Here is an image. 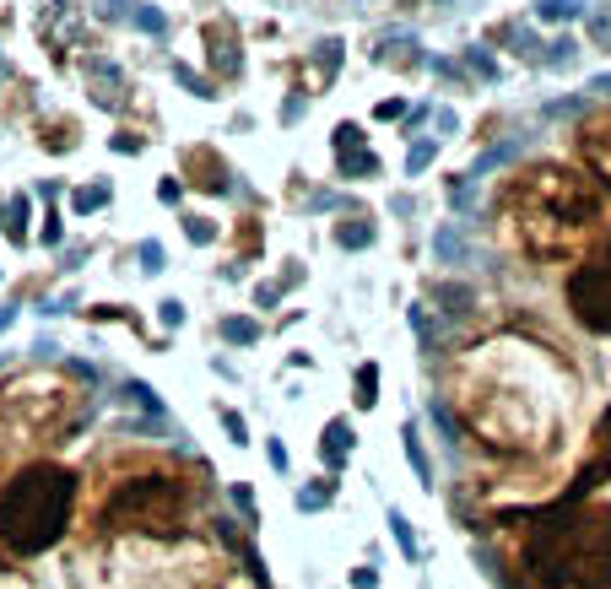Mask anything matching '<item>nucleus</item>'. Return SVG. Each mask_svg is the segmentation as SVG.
Listing matches in <instances>:
<instances>
[{"label":"nucleus","instance_id":"f257e3e1","mask_svg":"<svg viewBox=\"0 0 611 589\" xmlns=\"http://www.w3.org/2000/svg\"><path fill=\"white\" fill-rule=\"evenodd\" d=\"M514 589H611V503H563L514 519Z\"/></svg>","mask_w":611,"mask_h":589},{"label":"nucleus","instance_id":"f03ea898","mask_svg":"<svg viewBox=\"0 0 611 589\" xmlns=\"http://www.w3.org/2000/svg\"><path fill=\"white\" fill-rule=\"evenodd\" d=\"M76 476L65 465H22L0 487V546L11 557H38L65 535L76 514Z\"/></svg>","mask_w":611,"mask_h":589},{"label":"nucleus","instance_id":"7ed1b4c3","mask_svg":"<svg viewBox=\"0 0 611 589\" xmlns=\"http://www.w3.org/2000/svg\"><path fill=\"white\" fill-rule=\"evenodd\" d=\"M466 411L482 444L498 454H541L557 438V395L536 379H476Z\"/></svg>","mask_w":611,"mask_h":589},{"label":"nucleus","instance_id":"20e7f679","mask_svg":"<svg viewBox=\"0 0 611 589\" xmlns=\"http://www.w3.org/2000/svg\"><path fill=\"white\" fill-rule=\"evenodd\" d=\"M514 227H520V244L530 254L552 260V254L574 249L595 227V200L574 173L536 168L514 184Z\"/></svg>","mask_w":611,"mask_h":589},{"label":"nucleus","instance_id":"39448f33","mask_svg":"<svg viewBox=\"0 0 611 589\" xmlns=\"http://www.w3.org/2000/svg\"><path fill=\"white\" fill-rule=\"evenodd\" d=\"M195 508V492L190 481L174 476V471H130L119 476L98 503V530L103 535H179L184 519Z\"/></svg>","mask_w":611,"mask_h":589},{"label":"nucleus","instance_id":"423d86ee","mask_svg":"<svg viewBox=\"0 0 611 589\" xmlns=\"http://www.w3.org/2000/svg\"><path fill=\"white\" fill-rule=\"evenodd\" d=\"M0 427L11 438H22V444H38V438H49L60 427V395L33 379L11 384V395L0 390Z\"/></svg>","mask_w":611,"mask_h":589},{"label":"nucleus","instance_id":"0eeeda50","mask_svg":"<svg viewBox=\"0 0 611 589\" xmlns=\"http://www.w3.org/2000/svg\"><path fill=\"white\" fill-rule=\"evenodd\" d=\"M568 309H574V319L584 330L611 336V254L579 265V271L568 276Z\"/></svg>","mask_w":611,"mask_h":589},{"label":"nucleus","instance_id":"6e6552de","mask_svg":"<svg viewBox=\"0 0 611 589\" xmlns=\"http://www.w3.org/2000/svg\"><path fill=\"white\" fill-rule=\"evenodd\" d=\"M601 481H611V411H601V422H595V438H590V454H584V465L568 481L563 503H584Z\"/></svg>","mask_w":611,"mask_h":589},{"label":"nucleus","instance_id":"1a4fd4ad","mask_svg":"<svg viewBox=\"0 0 611 589\" xmlns=\"http://www.w3.org/2000/svg\"><path fill=\"white\" fill-rule=\"evenodd\" d=\"M320 454H325V471L341 476V465H347V454H352V422H347V417H330V422H325Z\"/></svg>","mask_w":611,"mask_h":589},{"label":"nucleus","instance_id":"9d476101","mask_svg":"<svg viewBox=\"0 0 611 589\" xmlns=\"http://www.w3.org/2000/svg\"><path fill=\"white\" fill-rule=\"evenodd\" d=\"M206 44H211V65H217L222 76H238V71H244V60H238V38H233L228 22H222V28L211 22V28H206Z\"/></svg>","mask_w":611,"mask_h":589},{"label":"nucleus","instance_id":"9b49d317","mask_svg":"<svg viewBox=\"0 0 611 589\" xmlns=\"http://www.w3.org/2000/svg\"><path fill=\"white\" fill-rule=\"evenodd\" d=\"M584 157H590V168L601 173V184L611 190V125H595L590 136H584Z\"/></svg>","mask_w":611,"mask_h":589},{"label":"nucleus","instance_id":"f8f14e48","mask_svg":"<svg viewBox=\"0 0 611 589\" xmlns=\"http://www.w3.org/2000/svg\"><path fill=\"white\" fill-rule=\"evenodd\" d=\"M406 460H411V471H417V481L433 492V460H428V444H422V433H417V422H406Z\"/></svg>","mask_w":611,"mask_h":589},{"label":"nucleus","instance_id":"ddd939ff","mask_svg":"<svg viewBox=\"0 0 611 589\" xmlns=\"http://www.w3.org/2000/svg\"><path fill=\"white\" fill-rule=\"evenodd\" d=\"M433 254H438V260H444V265H455L460 254H466V233H460L455 222H444V227H438V233H433Z\"/></svg>","mask_w":611,"mask_h":589},{"label":"nucleus","instance_id":"4468645a","mask_svg":"<svg viewBox=\"0 0 611 589\" xmlns=\"http://www.w3.org/2000/svg\"><path fill=\"white\" fill-rule=\"evenodd\" d=\"M390 535H395V546H401V557H406V562H422L417 530H411V519L401 514V508H390Z\"/></svg>","mask_w":611,"mask_h":589},{"label":"nucleus","instance_id":"2eb2a0df","mask_svg":"<svg viewBox=\"0 0 611 589\" xmlns=\"http://www.w3.org/2000/svg\"><path fill=\"white\" fill-rule=\"evenodd\" d=\"M330 498H336V476H320L314 487H298V508H303V514H320V508H330Z\"/></svg>","mask_w":611,"mask_h":589},{"label":"nucleus","instance_id":"dca6fc26","mask_svg":"<svg viewBox=\"0 0 611 589\" xmlns=\"http://www.w3.org/2000/svg\"><path fill=\"white\" fill-rule=\"evenodd\" d=\"M336 244H341V249H368V244H374V222L347 217V222L336 227Z\"/></svg>","mask_w":611,"mask_h":589},{"label":"nucleus","instance_id":"f3484780","mask_svg":"<svg viewBox=\"0 0 611 589\" xmlns=\"http://www.w3.org/2000/svg\"><path fill=\"white\" fill-rule=\"evenodd\" d=\"M438 303H444L449 319H466V314H471V287H460V281H444V287H438Z\"/></svg>","mask_w":611,"mask_h":589},{"label":"nucleus","instance_id":"a211bd4d","mask_svg":"<svg viewBox=\"0 0 611 589\" xmlns=\"http://www.w3.org/2000/svg\"><path fill=\"white\" fill-rule=\"evenodd\" d=\"M536 17L541 22H574V17H584V0H536Z\"/></svg>","mask_w":611,"mask_h":589},{"label":"nucleus","instance_id":"6ab92c4d","mask_svg":"<svg viewBox=\"0 0 611 589\" xmlns=\"http://www.w3.org/2000/svg\"><path fill=\"white\" fill-rule=\"evenodd\" d=\"M379 406V368L363 363L357 368V411H374Z\"/></svg>","mask_w":611,"mask_h":589},{"label":"nucleus","instance_id":"aec40b11","mask_svg":"<svg viewBox=\"0 0 611 589\" xmlns=\"http://www.w3.org/2000/svg\"><path fill=\"white\" fill-rule=\"evenodd\" d=\"M222 341L255 346V341H260V325H255V319H222Z\"/></svg>","mask_w":611,"mask_h":589},{"label":"nucleus","instance_id":"412c9836","mask_svg":"<svg viewBox=\"0 0 611 589\" xmlns=\"http://www.w3.org/2000/svg\"><path fill=\"white\" fill-rule=\"evenodd\" d=\"M174 82H179V87H190L195 98H217V92H211V82H206L201 71H190V65H174Z\"/></svg>","mask_w":611,"mask_h":589},{"label":"nucleus","instance_id":"4be33fe9","mask_svg":"<svg viewBox=\"0 0 611 589\" xmlns=\"http://www.w3.org/2000/svg\"><path fill=\"white\" fill-rule=\"evenodd\" d=\"M514 152H520V141H509V146H493V152H487V157H476V173H471V179H482V173H493L498 163H509Z\"/></svg>","mask_w":611,"mask_h":589},{"label":"nucleus","instance_id":"5701e85b","mask_svg":"<svg viewBox=\"0 0 611 589\" xmlns=\"http://www.w3.org/2000/svg\"><path fill=\"white\" fill-rule=\"evenodd\" d=\"M433 152H438V136H428V141H417L411 146V157H406V173H422L433 163Z\"/></svg>","mask_w":611,"mask_h":589},{"label":"nucleus","instance_id":"b1692460","mask_svg":"<svg viewBox=\"0 0 611 589\" xmlns=\"http://www.w3.org/2000/svg\"><path fill=\"white\" fill-rule=\"evenodd\" d=\"M136 254H141V271H146V276L163 271V244H157V238H141V249H136Z\"/></svg>","mask_w":611,"mask_h":589},{"label":"nucleus","instance_id":"393cba45","mask_svg":"<svg viewBox=\"0 0 611 589\" xmlns=\"http://www.w3.org/2000/svg\"><path fill=\"white\" fill-rule=\"evenodd\" d=\"M547 49H552V55L541 60V65H574V55H579V44H574V38H557V44H547Z\"/></svg>","mask_w":611,"mask_h":589},{"label":"nucleus","instance_id":"a878e982","mask_svg":"<svg viewBox=\"0 0 611 589\" xmlns=\"http://www.w3.org/2000/svg\"><path fill=\"white\" fill-rule=\"evenodd\" d=\"M314 60H320V71L330 76V71H336V65H341V38H325V44L314 49Z\"/></svg>","mask_w":611,"mask_h":589},{"label":"nucleus","instance_id":"bb28decb","mask_svg":"<svg viewBox=\"0 0 611 589\" xmlns=\"http://www.w3.org/2000/svg\"><path fill=\"white\" fill-rule=\"evenodd\" d=\"M130 22H136V28H146V33H163V28H168L163 11H152V6H136V11H130Z\"/></svg>","mask_w":611,"mask_h":589},{"label":"nucleus","instance_id":"cd10ccee","mask_svg":"<svg viewBox=\"0 0 611 589\" xmlns=\"http://www.w3.org/2000/svg\"><path fill=\"white\" fill-rule=\"evenodd\" d=\"M92 206H109V184H92V190H76V211H92Z\"/></svg>","mask_w":611,"mask_h":589},{"label":"nucleus","instance_id":"c85d7f7f","mask_svg":"<svg viewBox=\"0 0 611 589\" xmlns=\"http://www.w3.org/2000/svg\"><path fill=\"white\" fill-rule=\"evenodd\" d=\"M184 233H190V244H211V238H217V227H211L206 217H184Z\"/></svg>","mask_w":611,"mask_h":589},{"label":"nucleus","instance_id":"c756f323","mask_svg":"<svg viewBox=\"0 0 611 589\" xmlns=\"http://www.w3.org/2000/svg\"><path fill=\"white\" fill-rule=\"evenodd\" d=\"M433 130H438V141L455 136V130H460V114H455V109H433Z\"/></svg>","mask_w":611,"mask_h":589},{"label":"nucleus","instance_id":"7c9ffc66","mask_svg":"<svg viewBox=\"0 0 611 589\" xmlns=\"http://www.w3.org/2000/svg\"><path fill=\"white\" fill-rule=\"evenodd\" d=\"M217 417H222V427H228L233 444H249V427H244V417H238V411H217Z\"/></svg>","mask_w":611,"mask_h":589},{"label":"nucleus","instance_id":"2f4dec72","mask_svg":"<svg viewBox=\"0 0 611 589\" xmlns=\"http://www.w3.org/2000/svg\"><path fill=\"white\" fill-rule=\"evenodd\" d=\"M157 319H163V325H184V303L179 298H163V303H157Z\"/></svg>","mask_w":611,"mask_h":589},{"label":"nucleus","instance_id":"473e14b6","mask_svg":"<svg viewBox=\"0 0 611 589\" xmlns=\"http://www.w3.org/2000/svg\"><path fill=\"white\" fill-rule=\"evenodd\" d=\"M38 238H44L49 249H55L60 238H65V227H60V217H55V211H49V217H44V227H38Z\"/></svg>","mask_w":611,"mask_h":589},{"label":"nucleus","instance_id":"72a5a7b5","mask_svg":"<svg viewBox=\"0 0 611 589\" xmlns=\"http://www.w3.org/2000/svg\"><path fill=\"white\" fill-rule=\"evenodd\" d=\"M22 217H28V200H11V238H28V233H22Z\"/></svg>","mask_w":611,"mask_h":589},{"label":"nucleus","instance_id":"f704fd0d","mask_svg":"<svg viewBox=\"0 0 611 589\" xmlns=\"http://www.w3.org/2000/svg\"><path fill=\"white\" fill-rule=\"evenodd\" d=\"M265 454H271V465L287 476V449H282V438H265Z\"/></svg>","mask_w":611,"mask_h":589},{"label":"nucleus","instance_id":"c9c22d12","mask_svg":"<svg viewBox=\"0 0 611 589\" xmlns=\"http://www.w3.org/2000/svg\"><path fill=\"white\" fill-rule=\"evenodd\" d=\"M276 298H282V287H265V281L255 287V309H276Z\"/></svg>","mask_w":611,"mask_h":589},{"label":"nucleus","instance_id":"e433bc0d","mask_svg":"<svg viewBox=\"0 0 611 589\" xmlns=\"http://www.w3.org/2000/svg\"><path fill=\"white\" fill-rule=\"evenodd\" d=\"M352 589H379V573L374 568H352Z\"/></svg>","mask_w":611,"mask_h":589},{"label":"nucleus","instance_id":"4c0bfd02","mask_svg":"<svg viewBox=\"0 0 611 589\" xmlns=\"http://www.w3.org/2000/svg\"><path fill=\"white\" fill-rule=\"evenodd\" d=\"M590 33H595V44H611V17H590Z\"/></svg>","mask_w":611,"mask_h":589},{"label":"nucleus","instance_id":"58836bf2","mask_svg":"<svg viewBox=\"0 0 611 589\" xmlns=\"http://www.w3.org/2000/svg\"><path fill=\"white\" fill-rule=\"evenodd\" d=\"M471 65H476V71H482V76H487V82H493V76H498V65H493V60H487V55H482V49H471Z\"/></svg>","mask_w":611,"mask_h":589},{"label":"nucleus","instance_id":"ea45409f","mask_svg":"<svg viewBox=\"0 0 611 589\" xmlns=\"http://www.w3.org/2000/svg\"><path fill=\"white\" fill-rule=\"evenodd\" d=\"M401 114H406L401 98H384V103H379V119H401Z\"/></svg>","mask_w":611,"mask_h":589},{"label":"nucleus","instance_id":"a19ab883","mask_svg":"<svg viewBox=\"0 0 611 589\" xmlns=\"http://www.w3.org/2000/svg\"><path fill=\"white\" fill-rule=\"evenodd\" d=\"M233 503H238V508H244V514H249V519H255V498H249V487H233Z\"/></svg>","mask_w":611,"mask_h":589},{"label":"nucleus","instance_id":"79ce46f5","mask_svg":"<svg viewBox=\"0 0 611 589\" xmlns=\"http://www.w3.org/2000/svg\"><path fill=\"white\" fill-rule=\"evenodd\" d=\"M590 92H601V98H611V71H606V76H595V82H590Z\"/></svg>","mask_w":611,"mask_h":589},{"label":"nucleus","instance_id":"37998d69","mask_svg":"<svg viewBox=\"0 0 611 589\" xmlns=\"http://www.w3.org/2000/svg\"><path fill=\"white\" fill-rule=\"evenodd\" d=\"M11 319H17V309H11V303H6V309H0V330H6Z\"/></svg>","mask_w":611,"mask_h":589},{"label":"nucleus","instance_id":"c03bdc74","mask_svg":"<svg viewBox=\"0 0 611 589\" xmlns=\"http://www.w3.org/2000/svg\"><path fill=\"white\" fill-rule=\"evenodd\" d=\"M0 579H6V562H0Z\"/></svg>","mask_w":611,"mask_h":589}]
</instances>
